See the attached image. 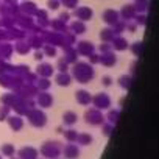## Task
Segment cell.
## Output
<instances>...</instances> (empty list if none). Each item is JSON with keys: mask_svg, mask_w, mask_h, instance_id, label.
I'll return each instance as SVG.
<instances>
[{"mask_svg": "<svg viewBox=\"0 0 159 159\" xmlns=\"http://www.w3.org/2000/svg\"><path fill=\"white\" fill-rule=\"evenodd\" d=\"M94 67L89 62L83 61H75L72 66V80H76L80 84H86L94 80Z\"/></svg>", "mask_w": 159, "mask_h": 159, "instance_id": "6da1fadb", "label": "cell"}, {"mask_svg": "<svg viewBox=\"0 0 159 159\" xmlns=\"http://www.w3.org/2000/svg\"><path fill=\"white\" fill-rule=\"evenodd\" d=\"M41 154L45 159H58L62 153V145L59 142H53V140H47L41 145Z\"/></svg>", "mask_w": 159, "mask_h": 159, "instance_id": "7a4b0ae2", "label": "cell"}, {"mask_svg": "<svg viewBox=\"0 0 159 159\" xmlns=\"http://www.w3.org/2000/svg\"><path fill=\"white\" fill-rule=\"evenodd\" d=\"M25 116L28 117V123L36 126V128H44L47 125V116L41 111V109H36V108H30Z\"/></svg>", "mask_w": 159, "mask_h": 159, "instance_id": "3957f363", "label": "cell"}, {"mask_svg": "<svg viewBox=\"0 0 159 159\" xmlns=\"http://www.w3.org/2000/svg\"><path fill=\"white\" fill-rule=\"evenodd\" d=\"M84 120L89 125H102L105 122V117H103V112L100 109L92 108V109H88L84 112Z\"/></svg>", "mask_w": 159, "mask_h": 159, "instance_id": "277c9868", "label": "cell"}, {"mask_svg": "<svg viewBox=\"0 0 159 159\" xmlns=\"http://www.w3.org/2000/svg\"><path fill=\"white\" fill-rule=\"evenodd\" d=\"M97 109H109L111 108V97L106 94V92H100L97 95L92 97V102H91Z\"/></svg>", "mask_w": 159, "mask_h": 159, "instance_id": "5b68a950", "label": "cell"}, {"mask_svg": "<svg viewBox=\"0 0 159 159\" xmlns=\"http://www.w3.org/2000/svg\"><path fill=\"white\" fill-rule=\"evenodd\" d=\"M73 16H75L78 20L86 22V20H91V19L94 17V11H92V8H89V7H75V8H73Z\"/></svg>", "mask_w": 159, "mask_h": 159, "instance_id": "8992f818", "label": "cell"}, {"mask_svg": "<svg viewBox=\"0 0 159 159\" xmlns=\"http://www.w3.org/2000/svg\"><path fill=\"white\" fill-rule=\"evenodd\" d=\"M75 50L78 55H81V56H89L91 53L95 52V45L89 41H78L75 44Z\"/></svg>", "mask_w": 159, "mask_h": 159, "instance_id": "52a82bcc", "label": "cell"}, {"mask_svg": "<svg viewBox=\"0 0 159 159\" xmlns=\"http://www.w3.org/2000/svg\"><path fill=\"white\" fill-rule=\"evenodd\" d=\"M53 102H55L53 95L47 91H41L36 94V105H39L41 108H50L53 105Z\"/></svg>", "mask_w": 159, "mask_h": 159, "instance_id": "ba28073f", "label": "cell"}, {"mask_svg": "<svg viewBox=\"0 0 159 159\" xmlns=\"http://www.w3.org/2000/svg\"><path fill=\"white\" fill-rule=\"evenodd\" d=\"M66 159H78L80 157V148L73 142H69L66 147H62V153Z\"/></svg>", "mask_w": 159, "mask_h": 159, "instance_id": "9c48e42d", "label": "cell"}, {"mask_svg": "<svg viewBox=\"0 0 159 159\" xmlns=\"http://www.w3.org/2000/svg\"><path fill=\"white\" fill-rule=\"evenodd\" d=\"M119 19H120V16H119V11H116V10H106V11H103V14H102V20H103L106 25H109V27L116 25V24L119 22Z\"/></svg>", "mask_w": 159, "mask_h": 159, "instance_id": "30bf717a", "label": "cell"}, {"mask_svg": "<svg viewBox=\"0 0 159 159\" xmlns=\"http://www.w3.org/2000/svg\"><path fill=\"white\" fill-rule=\"evenodd\" d=\"M98 62H102L105 67H112L117 62V56H116V53H112V50L111 52H105V53L98 55Z\"/></svg>", "mask_w": 159, "mask_h": 159, "instance_id": "8fae6325", "label": "cell"}, {"mask_svg": "<svg viewBox=\"0 0 159 159\" xmlns=\"http://www.w3.org/2000/svg\"><path fill=\"white\" fill-rule=\"evenodd\" d=\"M55 83L61 88H67L72 84V75H69V72H58L55 76Z\"/></svg>", "mask_w": 159, "mask_h": 159, "instance_id": "7c38bea8", "label": "cell"}, {"mask_svg": "<svg viewBox=\"0 0 159 159\" xmlns=\"http://www.w3.org/2000/svg\"><path fill=\"white\" fill-rule=\"evenodd\" d=\"M75 98H76V102H78L80 105H83V106H88V105H91V102H92V95H91L86 89L76 91V92H75Z\"/></svg>", "mask_w": 159, "mask_h": 159, "instance_id": "4fadbf2b", "label": "cell"}, {"mask_svg": "<svg viewBox=\"0 0 159 159\" xmlns=\"http://www.w3.org/2000/svg\"><path fill=\"white\" fill-rule=\"evenodd\" d=\"M19 159H38V150L33 147H24L19 150Z\"/></svg>", "mask_w": 159, "mask_h": 159, "instance_id": "5bb4252c", "label": "cell"}, {"mask_svg": "<svg viewBox=\"0 0 159 159\" xmlns=\"http://www.w3.org/2000/svg\"><path fill=\"white\" fill-rule=\"evenodd\" d=\"M111 45H112V48H116L117 52H125V50H128V47H129L128 41H126L125 38H122V36H114V39L111 41Z\"/></svg>", "mask_w": 159, "mask_h": 159, "instance_id": "9a60e30c", "label": "cell"}, {"mask_svg": "<svg viewBox=\"0 0 159 159\" xmlns=\"http://www.w3.org/2000/svg\"><path fill=\"white\" fill-rule=\"evenodd\" d=\"M36 73L42 78H50L53 75V66L48 64V62H41L36 69Z\"/></svg>", "mask_w": 159, "mask_h": 159, "instance_id": "2e32d148", "label": "cell"}, {"mask_svg": "<svg viewBox=\"0 0 159 159\" xmlns=\"http://www.w3.org/2000/svg\"><path fill=\"white\" fill-rule=\"evenodd\" d=\"M8 125H10V128L13 129V131H20L22 128H24V119L20 117V116H8Z\"/></svg>", "mask_w": 159, "mask_h": 159, "instance_id": "e0dca14e", "label": "cell"}, {"mask_svg": "<svg viewBox=\"0 0 159 159\" xmlns=\"http://www.w3.org/2000/svg\"><path fill=\"white\" fill-rule=\"evenodd\" d=\"M136 14H137V13H136V10H134L133 5H125V7L120 10V13H119V16H122V19H123L125 22H129L131 19H134Z\"/></svg>", "mask_w": 159, "mask_h": 159, "instance_id": "ac0fdd59", "label": "cell"}, {"mask_svg": "<svg viewBox=\"0 0 159 159\" xmlns=\"http://www.w3.org/2000/svg\"><path fill=\"white\" fill-rule=\"evenodd\" d=\"M27 42H28V45L31 47V48H34V50H39L42 45H44V38L41 36V34H31V36H28V39H27Z\"/></svg>", "mask_w": 159, "mask_h": 159, "instance_id": "d6986e66", "label": "cell"}, {"mask_svg": "<svg viewBox=\"0 0 159 159\" xmlns=\"http://www.w3.org/2000/svg\"><path fill=\"white\" fill-rule=\"evenodd\" d=\"M78 122V114L73 112V111H66L62 114V123L66 126H73L75 123Z\"/></svg>", "mask_w": 159, "mask_h": 159, "instance_id": "ffe728a7", "label": "cell"}, {"mask_svg": "<svg viewBox=\"0 0 159 159\" xmlns=\"http://www.w3.org/2000/svg\"><path fill=\"white\" fill-rule=\"evenodd\" d=\"M69 28H70V31H72L75 36H78V34H84V33H86V25H84V22H81V20H75V22H72V24L69 25Z\"/></svg>", "mask_w": 159, "mask_h": 159, "instance_id": "44dd1931", "label": "cell"}, {"mask_svg": "<svg viewBox=\"0 0 159 159\" xmlns=\"http://www.w3.org/2000/svg\"><path fill=\"white\" fill-rule=\"evenodd\" d=\"M14 48H16V52H17V53H20V55H27V53L31 50V47L28 45V42H27L24 38L16 41V45H14Z\"/></svg>", "mask_w": 159, "mask_h": 159, "instance_id": "7402d4cb", "label": "cell"}, {"mask_svg": "<svg viewBox=\"0 0 159 159\" xmlns=\"http://www.w3.org/2000/svg\"><path fill=\"white\" fill-rule=\"evenodd\" d=\"M62 48H64V59H66L69 64H73V62L76 61V56H78L76 50L72 48V45H69V47H62Z\"/></svg>", "mask_w": 159, "mask_h": 159, "instance_id": "603a6c76", "label": "cell"}, {"mask_svg": "<svg viewBox=\"0 0 159 159\" xmlns=\"http://www.w3.org/2000/svg\"><path fill=\"white\" fill-rule=\"evenodd\" d=\"M48 25H52L53 31H58V33H67V31H69V27H67V24H66V22H62V20H59V19L48 22Z\"/></svg>", "mask_w": 159, "mask_h": 159, "instance_id": "cb8c5ba5", "label": "cell"}, {"mask_svg": "<svg viewBox=\"0 0 159 159\" xmlns=\"http://www.w3.org/2000/svg\"><path fill=\"white\" fill-rule=\"evenodd\" d=\"M133 83H134V80H133L131 75H123V76L119 78V86L123 88L125 91H129L133 88Z\"/></svg>", "mask_w": 159, "mask_h": 159, "instance_id": "d4e9b609", "label": "cell"}, {"mask_svg": "<svg viewBox=\"0 0 159 159\" xmlns=\"http://www.w3.org/2000/svg\"><path fill=\"white\" fill-rule=\"evenodd\" d=\"M92 140H94V137H92L91 134H88V133H78V136H76V140H75V142H78V145L86 147V145H91V143H92Z\"/></svg>", "mask_w": 159, "mask_h": 159, "instance_id": "484cf974", "label": "cell"}, {"mask_svg": "<svg viewBox=\"0 0 159 159\" xmlns=\"http://www.w3.org/2000/svg\"><path fill=\"white\" fill-rule=\"evenodd\" d=\"M11 52H13V47L3 41H0V59H8L11 56Z\"/></svg>", "mask_w": 159, "mask_h": 159, "instance_id": "4316f807", "label": "cell"}, {"mask_svg": "<svg viewBox=\"0 0 159 159\" xmlns=\"http://www.w3.org/2000/svg\"><path fill=\"white\" fill-rule=\"evenodd\" d=\"M36 5L33 3V2H24L22 5H20V11L24 13V14H27V16H31V14H34L36 13Z\"/></svg>", "mask_w": 159, "mask_h": 159, "instance_id": "83f0119b", "label": "cell"}, {"mask_svg": "<svg viewBox=\"0 0 159 159\" xmlns=\"http://www.w3.org/2000/svg\"><path fill=\"white\" fill-rule=\"evenodd\" d=\"M0 153H2V156H7V157H11L16 154V148L13 143H3L2 148H0Z\"/></svg>", "mask_w": 159, "mask_h": 159, "instance_id": "f1b7e54d", "label": "cell"}, {"mask_svg": "<svg viewBox=\"0 0 159 159\" xmlns=\"http://www.w3.org/2000/svg\"><path fill=\"white\" fill-rule=\"evenodd\" d=\"M34 14L38 16V20H39V25H41V28H45V27L48 25L47 11H45V10H36V13H34Z\"/></svg>", "mask_w": 159, "mask_h": 159, "instance_id": "f546056e", "label": "cell"}, {"mask_svg": "<svg viewBox=\"0 0 159 159\" xmlns=\"http://www.w3.org/2000/svg\"><path fill=\"white\" fill-rule=\"evenodd\" d=\"M114 31H112V28H103L102 31H100V39H102V42H111L112 39H114Z\"/></svg>", "mask_w": 159, "mask_h": 159, "instance_id": "4dcf8cb0", "label": "cell"}, {"mask_svg": "<svg viewBox=\"0 0 159 159\" xmlns=\"http://www.w3.org/2000/svg\"><path fill=\"white\" fill-rule=\"evenodd\" d=\"M148 3H150V0H136V3L133 7H134L136 13H145L148 10V7H150Z\"/></svg>", "mask_w": 159, "mask_h": 159, "instance_id": "1f68e13d", "label": "cell"}, {"mask_svg": "<svg viewBox=\"0 0 159 159\" xmlns=\"http://www.w3.org/2000/svg\"><path fill=\"white\" fill-rule=\"evenodd\" d=\"M129 48H131V52L134 53V56L140 58L142 53H143V41H137V42H134Z\"/></svg>", "mask_w": 159, "mask_h": 159, "instance_id": "d6a6232c", "label": "cell"}, {"mask_svg": "<svg viewBox=\"0 0 159 159\" xmlns=\"http://www.w3.org/2000/svg\"><path fill=\"white\" fill-rule=\"evenodd\" d=\"M62 136L67 142H75L76 140V136H78V131L73 129V128H67L66 131H62Z\"/></svg>", "mask_w": 159, "mask_h": 159, "instance_id": "836d02e7", "label": "cell"}, {"mask_svg": "<svg viewBox=\"0 0 159 159\" xmlns=\"http://www.w3.org/2000/svg\"><path fill=\"white\" fill-rule=\"evenodd\" d=\"M50 86H52L50 78H42V76H39V80H38V86H36L38 89H41V91H48Z\"/></svg>", "mask_w": 159, "mask_h": 159, "instance_id": "e575fe53", "label": "cell"}, {"mask_svg": "<svg viewBox=\"0 0 159 159\" xmlns=\"http://www.w3.org/2000/svg\"><path fill=\"white\" fill-rule=\"evenodd\" d=\"M119 119H120V111H119V109H111V111L108 112V122H109L111 125H116V123L119 122Z\"/></svg>", "mask_w": 159, "mask_h": 159, "instance_id": "d590c367", "label": "cell"}, {"mask_svg": "<svg viewBox=\"0 0 159 159\" xmlns=\"http://www.w3.org/2000/svg\"><path fill=\"white\" fill-rule=\"evenodd\" d=\"M44 47V50H42V53L45 55V56H48V58H55L58 53H56V47L55 45H50V44H47V45H42Z\"/></svg>", "mask_w": 159, "mask_h": 159, "instance_id": "8d00e7d4", "label": "cell"}, {"mask_svg": "<svg viewBox=\"0 0 159 159\" xmlns=\"http://www.w3.org/2000/svg\"><path fill=\"white\" fill-rule=\"evenodd\" d=\"M125 30H126V22H125V20H123V22H117L116 25H112V31H114L116 36L122 34Z\"/></svg>", "mask_w": 159, "mask_h": 159, "instance_id": "74e56055", "label": "cell"}, {"mask_svg": "<svg viewBox=\"0 0 159 159\" xmlns=\"http://www.w3.org/2000/svg\"><path fill=\"white\" fill-rule=\"evenodd\" d=\"M114 129H116L114 125H111L109 122H108V123H102V134H103V136L109 137V136L114 133Z\"/></svg>", "mask_w": 159, "mask_h": 159, "instance_id": "f35d334b", "label": "cell"}, {"mask_svg": "<svg viewBox=\"0 0 159 159\" xmlns=\"http://www.w3.org/2000/svg\"><path fill=\"white\" fill-rule=\"evenodd\" d=\"M10 112H11V109H10L7 105H2V108H0V122L7 120L8 116H10Z\"/></svg>", "mask_w": 159, "mask_h": 159, "instance_id": "ab89813d", "label": "cell"}, {"mask_svg": "<svg viewBox=\"0 0 159 159\" xmlns=\"http://www.w3.org/2000/svg\"><path fill=\"white\" fill-rule=\"evenodd\" d=\"M56 67H58V70H59V72H67V70H69V62H67L64 58H61V59L58 61Z\"/></svg>", "mask_w": 159, "mask_h": 159, "instance_id": "60d3db41", "label": "cell"}, {"mask_svg": "<svg viewBox=\"0 0 159 159\" xmlns=\"http://www.w3.org/2000/svg\"><path fill=\"white\" fill-rule=\"evenodd\" d=\"M59 2H61V5H64L69 10H73L78 5V0H59Z\"/></svg>", "mask_w": 159, "mask_h": 159, "instance_id": "b9f144b4", "label": "cell"}, {"mask_svg": "<svg viewBox=\"0 0 159 159\" xmlns=\"http://www.w3.org/2000/svg\"><path fill=\"white\" fill-rule=\"evenodd\" d=\"M134 19H136V25H145L147 24V16H145V13H140V14H136L134 16Z\"/></svg>", "mask_w": 159, "mask_h": 159, "instance_id": "7bdbcfd3", "label": "cell"}, {"mask_svg": "<svg viewBox=\"0 0 159 159\" xmlns=\"http://www.w3.org/2000/svg\"><path fill=\"white\" fill-rule=\"evenodd\" d=\"M98 50H100V53L111 52V50H112V45H111V42H102V44L98 45Z\"/></svg>", "mask_w": 159, "mask_h": 159, "instance_id": "ee69618b", "label": "cell"}, {"mask_svg": "<svg viewBox=\"0 0 159 159\" xmlns=\"http://www.w3.org/2000/svg\"><path fill=\"white\" fill-rule=\"evenodd\" d=\"M59 7H61V2H59V0H48V8H50V10L56 11Z\"/></svg>", "mask_w": 159, "mask_h": 159, "instance_id": "f6af8a7d", "label": "cell"}, {"mask_svg": "<svg viewBox=\"0 0 159 159\" xmlns=\"http://www.w3.org/2000/svg\"><path fill=\"white\" fill-rule=\"evenodd\" d=\"M88 58H89V62H91L92 66H94V64H98V53L94 52V53H91Z\"/></svg>", "mask_w": 159, "mask_h": 159, "instance_id": "bcb514c9", "label": "cell"}, {"mask_svg": "<svg viewBox=\"0 0 159 159\" xmlns=\"http://www.w3.org/2000/svg\"><path fill=\"white\" fill-rule=\"evenodd\" d=\"M58 19H59V20H62V22H66V24H67V22H69V20H70V14H69V13H67V11H62V13H61V14H59V17H58Z\"/></svg>", "mask_w": 159, "mask_h": 159, "instance_id": "7dc6e473", "label": "cell"}, {"mask_svg": "<svg viewBox=\"0 0 159 159\" xmlns=\"http://www.w3.org/2000/svg\"><path fill=\"white\" fill-rule=\"evenodd\" d=\"M102 84H103V86H106V88H108V86H111V84H112V78H111V76H108V75H106V76H103V78H102Z\"/></svg>", "mask_w": 159, "mask_h": 159, "instance_id": "c3c4849f", "label": "cell"}, {"mask_svg": "<svg viewBox=\"0 0 159 159\" xmlns=\"http://www.w3.org/2000/svg\"><path fill=\"white\" fill-rule=\"evenodd\" d=\"M136 28H137V25H136V24H129V25H128V22H126V30H129V33H134V31H136Z\"/></svg>", "mask_w": 159, "mask_h": 159, "instance_id": "681fc988", "label": "cell"}, {"mask_svg": "<svg viewBox=\"0 0 159 159\" xmlns=\"http://www.w3.org/2000/svg\"><path fill=\"white\" fill-rule=\"evenodd\" d=\"M42 58H44V53L39 52V50H36V53H34V59H36V61H42Z\"/></svg>", "mask_w": 159, "mask_h": 159, "instance_id": "f907efd6", "label": "cell"}, {"mask_svg": "<svg viewBox=\"0 0 159 159\" xmlns=\"http://www.w3.org/2000/svg\"><path fill=\"white\" fill-rule=\"evenodd\" d=\"M10 159H19V157H14V156H11V157H10Z\"/></svg>", "mask_w": 159, "mask_h": 159, "instance_id": "816d5d0a", "label": "cell"}, {"mask_svg": "<svg viewBox=\"0 0 159 159\" xmlns=\"http://www.w3.org/2000/svg\"><path fill=\"white\" fill-rule=\"evenodd\" d=\"M0 28H2V24H0Z\"/></svg>", "mask_w": 159, "mask_h": 159, "instance_id": "f5cc1de1", "label": "cell"}, {"mask_svg": "<svg viewBox=\"0 0 159 159\" xmlns=\"http://www.w3.org/2000/svg\"><path fill=\"white\" fill-rule=\"evenodd\" d=\"M0 159H2V154H0Z\"/></svg>", "mask_w": 159, "mask_h": 159, "instance_id": "db71d44e", "label": "cell"}]
</instances>
